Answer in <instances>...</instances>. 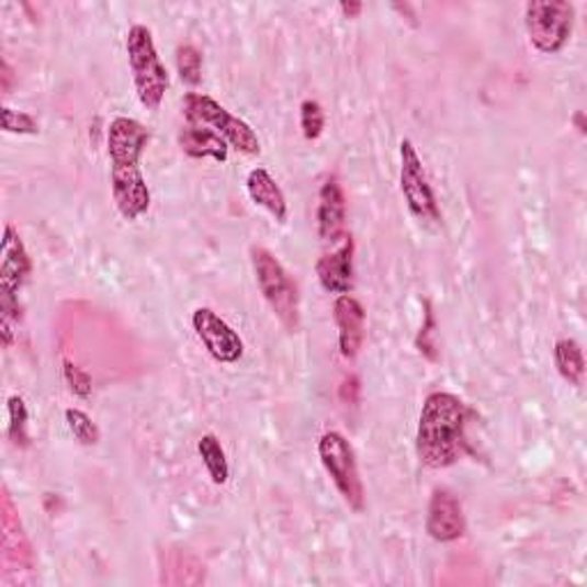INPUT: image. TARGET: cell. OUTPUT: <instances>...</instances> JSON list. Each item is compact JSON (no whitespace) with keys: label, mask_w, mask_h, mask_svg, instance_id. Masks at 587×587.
Returning <instances> with one entry per match:
<instances>
[{"label":"cell","mask_w":587,"mask_h":587,"mask_svg":"<svg viewBox=\"0 0 587 587\" xmlns=\"http://www.w3.org/2000/svg\"><path fill=\"white\" fill-rule=\"evenodd\" d=\"M353 250H355L353 239L347 235L336 252L324 255L317 262L319 285L328 294L345 296L353 290Z\"/></svg>","instance_id":"cell-15"},{"label":"cell","mask_w":587,"mask_h":587,"mask_svg":"<svg viewBox=\"0 0 587 587\" xmlns=\"http://www.w3.org/2000/svg\"><path fill=\"white\" fill-rule=\"evenodd\" d=\"M174 63H177V71H180V79L187 86L195 88L202 81V56L195 46L191 44L177 46Z\"/></svg>","instance_id":"cell-21"},{"label":"cell","mask_w":587,"mask_h":587,"mask_svg":"<svg viewBox=\"0 0 587 587\" xmlns=\"http://www.w3.org/2000/svg\"><path fill=\"white\" fill-rule=\"evenodd\" d=\"M111 189L117 212L126 221H136L149 210V189L140 166H111Z\"/></svg>","instance_id":"cell-10"},{"label":"cell","mask_w":587,"mask_h":587,"mask_svg":"<svg viewBox=\"0 0 587 587\" xmlns=\"http://www.w3.org/2000/svg\"><path fill=\"white\" fill-rule=\"evenodd\" d=\"M0 86H3L5 94H10L14 88V69L10 67L8 60L0 63Z\"/></svg>","instance_id":"cell-28"},{"label":"cell","mask_w":587,"mask_h":587,"mask_svg":"<svg viewBox=\"0 0 587 587\" xmlns=\"http://www.w3.org/2000/svg\"><path fill=\"white\" fill-rule=\"evenodd\" d=\"M340 12L347 19H359L361 12H363V3H359V0H349V3H340Z\"/></svg>","instance_id":"cell-29"},{"label":"cell","mask_w":587,"mask_h":587,"mask_svg":"<svg viewBox=\"0 0 587 587\" xmlns=\"http://www.w3.org/2000/svg\"><path fill=\"white\" fill-rule=\"evenodd\" d=\"M109 159L111 166H140L143 151L149 143V132L134 117H115L109 126Z\"/></svg>","instance_id":"cell-11"},{"label":"cell","mask_w":587,"mask_h":587,"mask_svg":"<svg viewBox=\"0 0 587 587\" xmlns=\"http://www.w3.org/2000/svg\"><path fill=\"white\" fill-rule=\"evenodd\" d=\"M184 117L189 124L210 126V129H214L218 136L227 140L229 147L244 151L248 157H258L262 151L260 138L250 129V124L225 111L216 99L207 94L189 92L184 97Z\"/></svg>","instance_id":"cell-4"},{"label":"cell","mask_w":587,"mask_h":587,"mask_svg":"<svg viewBox=\"0 0 587 587\" xmlns=\"http://www.w3.org/2000/svg\"><path fill=\"white\" fill-rule=\"evenodd\" d=\"M0 255H3V258H0V292L16 296L33 271V262L12 225L5 227L3 252Z\"/></svg>","instance_id":"cell-14"},{"label":"cell","mask_w":587,"mask_h":587,"mask_svg":"<svg viewBox=\"0 0 587 587\" xmlns=\"http://www.w3.org/2000/svg\"><path fill=\"white\" fill-rule=\"evenodd\" d=\"M246 191L255 204H260L262 210H267L278 223H285L287 218V200L283 189L278 187V182L271 177L269 170L255 168L248 172L246 180Z\"/></svg>","instance_id":"cell-17"},{"label":"cell","mask_w":587,"mask_h":587,"mask_svg":"<svg viewBox=\"0 0 587 587\" xmlns=\"http://www.w3.org/2000/svg\"><path fill=\"white\" fill-rule=\"evenodd\" d=\"M197 452L202 456V464L204 469H207L212 482L225 484L229 479V464H227L225 450L214 433H204V437L197 441Z\"/></svg>","instance_id":"cell-19"},{"label":"cell","mask_w":587,"mask_h":587,"mask_svg":"<svg viewBox=\"0 0 587 587\" xmlns=\"http://www.w3.org/2000/svg\"><path fill=\"white\" fill-rule=\"evenodd\" d=\"M63 374H65V381H67V386L74 395H79V397H90L92 393V379L86 370H81L79 365H74L71 361H65L63 363Z\"/></svg>","instance_id":"cell-25"},{"label":"cell","mask_w":587,"mask_h":587,"mask_svg":"<svg viewBox=\"0 0 587 587\" xmlns=\"http://www.w3.org/2000/svg\"><path fill=\"white\" fill-rule=\"evenodd\" d=\"M319 459L326 473L334 479L336 489L345 498V503L353 512H363L365 509V489L355 464V454L351 443L342 437L340 431H326L319 439Z\"/></svg>","instance_id":"cell-6"},{"label":"cell","mask_w":587,"mask_h":587,"mask_svg":"<svg viewBox=\"0 0 587 587\" xmlns=\"http://www.w3.org/2000/svg\"><path fill=\"white\" fill-rule=\"evenodd\" d=\"M425 530L433 542L450 544L464 538L466 532V519L462 503L448 489H433L427 507Z\"/></svg>","instance_id":"cell-9"},{"label":"cell","mask_w":587,"mask_h":587,"mask_svg":"<svg viewBox=\"0 0 587 587\" xmlns=\"http://www.w3.org/2000/svg\"><path fill=\"white\" fill-rule=\"evenodd\" d=\"M195 336L202 340L204 349L218 363L233 365L241 361L244 355V340L239 338L237 330L223 321L212 308H197L191 317Z\"/></svg>","instance_id":"cell-8"},{"label":"cell","mask_w":587,"mask_h":587,"mask_svg":"<svg viewBox=\"0 0 587 587\" xmlns=\"http://www.w3.org/2000/svg\"><path fill=\"white\" fill-rule=\"evenodd\" d=\"M466 404L452 393L427 395L416 433V450L420 462L429 469H448L464 454Z\"/></svg>","instance_id":"cell-1"},{"label":"cell","mask_w":587,"mask_h":587,"mask_svg":"<svg viewBox=\"0 0 587 587\" xmlns=\"http://www.w3.org/2000/svg\"><path fill=\"white\" fill-rule=\"evenodd\" d=\"M126 56H129L134 86L140 104L147 111H157L166 97L170 79L166 65L157 54L155 37H151V31L147 25L136 23L132 25L129 33H126Z\"/></svg>","instance_id":"cell-2"},{"label":"cell","mask_w":587,"mask_h":587,"mask_svg":"<svg viewBox=\"0 0 587 587\" xmlns=\"http://www.w3.org/2000/svg\"><path fill=\"white\" fill-rule=\"evenodd\" d=\"M553 359H555V368L565 381H569V386H580L583 384V376H585V359H583V349L576 340L572 338H563L555 342L553 349Z\"/></svg>","instance_id":"cell-18"},{"label":"cell","mask_w":587,"mask_h":587,"mask_svg":"<svg viewBox=\"0 0 587 587\" xmlns=\"http://www.w3.org/2000/svg\"><path fill=\"white\" fill-rule=\"evenodd\" d=\"M8 414H10V439L16 448H29L31 437H29V406L19 397L12 395L8 399Z\"/></svg>","instance_id":"cell-20"},{"label":"cell","mask_w":587,"mask_h":587,"mask_svg":"<svg viewBox=\"0 0 587 587\" xmlns=\"http://www.w3.org/2000/svg\"><path fill=\"white\" fill-rule=\"evenodd\" d=\"M399 187L406 200V207L418 221L439 223L441 210L437 195H433L422 159L411 140H402L399 145Z\"/></svg>","instance_id":"cell-7"},{"label":"cell","mask_w":587,"mask_h":587,"mask_svg":"<svg viewBox=\"0 0 587 587\" xmlns=\"http://www.w3.org/2000/svg\"><path fill=\"white\" fill-rule=\"evenodd\" d=\"M65 420H67V427L71 431V437L79 441L81 445H94L99 443V427L92 422V418L83 411H79V408H67L65 411Z\"/></svg>","instance_id":"cell-22"},{"label":"cell","mask_w":587,"mask_h":587,"mask_svg":"<svg viewBox=\"0 0 587 587\" xmlns=\"http://www.w3.org/2000/svg\"><path fill=\"white\" fill-rule=\"evenodd\" d=\"M180 140V147L187 157L191 159H214L218 163L227 161V151L229 145L223 136H218L210 126H202V124H189L177 136Z\"/></svg>","instance_id":"cell-16"},{"label":"cell","mask_w":587,"mask_h":587,"mask_svg":"<svg viewBox=\"0 0 587 587\" xmlns=\"http://www.w3.org/2000/svg\"><path fill=\"white\" fill-rule=\"evenodd\" d=\"M334 317L338 326L342 359L353 361L365 340V308L359 298L345 294V296H338L334 305Z\"/></svg>","instance_id":"cell-13"},{"label":"cell","mask_w":587,"mask_h":587,"mask_svg":"<svg viewBox=\"0 0 587 587\" xmlns=\"http://www.w3.org/2000/svg\"><path fill=\"white\" fill-rule=\"evenodd\" d=\"M433 326H437V324H433V313L429 308V303H425V324L420 328V336H418L416 345L427 355V359H431V361L437 359V353H433V345L429 342V338H433Z\"/></svg>","instance_id":"cell-26"},{"label":"cell","mask_w":587,"mask_h":587,"mask_svg":"<svg viewBox=\"0 0 587 587\" xmlns=\"http://www.w3.org/2000/svg\"><path fill=\"white\" fill-rule=\"evenodd\" d=\"M0 117H3V132L8 134H37L39 132L37 120L29 113L12 111L10 106H3L0 109Z\"/></svg>","instance_id":"cell-24"},{"label":"cell","mask_w":587,"mask_h":587,"mask_svg":"<svg viewBox=\"0 0 587 587\" xmlns=\"http://www.w3.org/2000/svg\"><path fill=\"white\" fill-rule=\"evenodd\" d=\"M250 262L269 308L290 334H296L301 326V305H298V290L292 275L278 262L275 255L262 246L250 248Z\"/></svg>","instance_id":"cell-3"},{"label":"cell","mask_w":587,"mask_h":587,"mask_svg":"<svg viewBox=\"0 0 587 587\" xmlns=\"http://www.w3.org/2000/svg\"><path fill=\"white\" fill-rule=\"evenodd\" d=\"M324 111L313 99H305L301 104V132L305 136V140H317L324 134Z\"/></svg>","instance_id":"cell-23"},{"label":"cell","mask_w":587,"mask_h":587,"mask_svg":"<svg viewBox=\"0 0 587 587\" xmlns=\"http://www.w3.org/2000/svg\"><path fill=\"white\" fill-rule=\"evenodd\" d=\"M359 393H361L359 379H355V376H347V379L342 381V386H340V397H342V402H347V404H355V402H359Z\"/></svg>","instance_id":"cell-27"},{"label":"cell","mask_w":587,"mask_h":587,"mask_svg":"<svg viewBox=\"0 0 587 587\" xmlns=\"http://www.w3.org/2000/svg\"><path fill=\"white\" fill-rule=\"evenodd\" d=\"M347 227V197L336 177L324 182L319 189V204H317V233L324 241L338 244L345 239Z\"/></svg>","instance_id":"cell-12"},{"label":"cell","mask_w":587,"mask_h":587,"mask_svg":"<svg viewBox=\"0 0 587 587\" xmlns=\"http://www.w3.org/2000/svg\"><path fill=\"white\" fill-rule=\"evenodd\" d=\"M583 120H585V115H583V113H576L574 122H576V126H578V132H580V134H585V122H583Z\"/></svg>","instance_id":"cell-30"},{"label":"cell","mask_w":587,"mask_h":587,"mask_svg":"<svg viewBox=\"0 0 587 587\" xmlns=\"http://www.w3.org/2000/svg\"><path fill=\"white\" fill-rule=\"evenodd\" d=\"M576 10L565 0H532L526 5V29L532 46L546 56L560 54L572 37Z\"/></svg>","instance_id":"cell-5"}]
</instances>
